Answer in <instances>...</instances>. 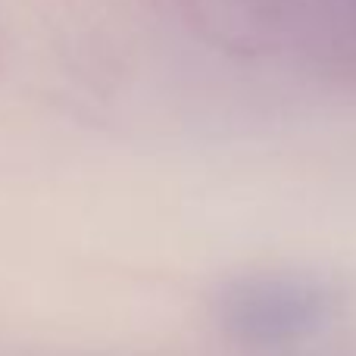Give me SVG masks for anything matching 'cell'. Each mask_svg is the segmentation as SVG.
Listing matches in <instances>:
<instances>
[{
	"instance_id": "1",
	"label": "cell",
	"mask_w": 356,
	"mask_h": 356,
	"mask_svg": "<svg viewBox=\"0 0 356 356\" xmlns=\"http://www.w3.org/2000/svg\"><path fill=\"white\" fill-rule=\"evenodd\" d=\"M319 313L313 288L284 278H250L238 282L222 294V325L244 341H278L300 332Z\"/></svg>"
}]
</instances>
